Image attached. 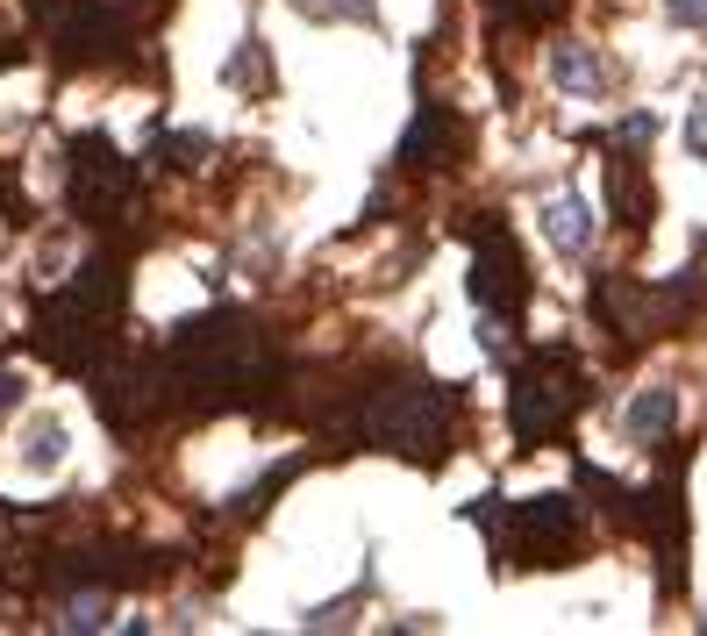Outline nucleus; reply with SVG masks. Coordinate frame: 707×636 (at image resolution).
<instances>
[{"mask_svg": "<svg viewBox=\"0 0 707 636\" xmlns=\"http://www.w3.org/2000/svg\"><path fill=\"white\" fill-rule=\"evenodd\" d=\"M65 623H72V629H100V623H108V601H72Z\"/></svg>", "mask_w": 707, "mask_h": 636, "instance_id": "nucleus-15", "label": "nucleus"}, {"mask_svg": "<svg viewBox=\"0 0 707 636\" xmlns=\"http://www.w3.org/2000/svg\"><path fill=\"white\" fill-rule=\"evenodd\" d=\"M550 80H558L571 100H600V86H608V65H600L586 43H558V51H550Z\"/></svg>", "mask_w": 707, "mask_h": 636, "instance_id": "nucleus-8", "label": "nucleus"}, {"mask_svg": "<svg viewBox=\"0 0 707 636\" xmlns=\"http://www.w3.org/2000/svg\"><path fill=\"white\" fill-rule=\"evenodd\" d=\"M665 8H672L679 29H707V0H665Z\"/></svg>", "mask_w": 707, "mask_h": 636, "instance_id": "nucleus-16", "label": "nucleus"}, {"mask_svg": "<svg viewBox=\"0 0 707 636\" xmlns=\"http://www.w3.org/2000/svg\"><path fill=\"white\" fill-rule=\"evenodd\" d=\"M72 201H79L86 222H108L115 208L129 201V165H122V150H115L108 136L72 144Z\"/></svg>", "mask_w": 707, "mask_h": 636, "instance_id": "nucleus-4", "label": "nucleus"}, {"mask_svg": "<svg viewBox=\"0 0 707 636\" xmlns=\"http://www.w3.org/2000/svg\"><path fill=\"white\" fill-rule=\"evenodd\" d=\"M522 543H529L544 565H565V551H571V537H579V515H571L565 494H536V501H522Z\"/></svg>", "mask_w": 707, "mask_h": 636, "instance_id": "nucleus-6", "label": "nucleus"}, {"mask_svg": "<svg viewBox=\"0 0 707 636\" xmlns=\"http://www.w3.org/2000/svg\"><path fill=\"white\" fill-rule=\"evenodd\" d=\"M571 407H579V372H571V358L544 351V358H536V365L515 380V430H522V436H550Z\"/></svg>", "mask_w": 707, "mask_h": 636, "instance_id": "nucleus-2", "label": "nucleus"}, {"mask_svg": "<svg viewBox=\"0 0 707 636\" xmlns=\"http://www.w3.org/2000/svg\"><path fill=\"white\" fill-rule=\"evenodd\" d=\"M501 8H507V14H550L558 0H501Z\"/></svg>", "mask_w": 707, "mask_h": 636, "instance_id": "nucleus-18", "label": "nucleus"}, {"mask_svg": "<svg viewBox=\"0 0 707 636\" xmlns=\"http://www.w3.org/2000/svg\"><path fill=\"white\" fill-rule=\"evenodd\" d=\"M443 150H450V115L422 108L415 129H408V144H400V158H408V165H443Z\"/></svg>", "mask_w": 707, "mask_h": 636, "instance_id": "nucleus-11", "label": "nucleus"}, {"mask_svg": "<svg viewBox=\"0 0 707 636\" xmlns=\"http://www.w3.org/2000/svg\"><path fill=\"white\" fill-rule=\"evenodd\" d=\"M686 144H694V158H707V100H694V115H686Z\"/></svg>", "mask_w": 707, "mask_h": 636, "instance_id": "nucleus-17", "label": "nucleus"}, {"mask_svg": "<svg viewBox=\"0 0 707 636\" xmlns=\"http://www.w3.org/2000/svg\"><path fill=\"white\" fill-rule=\"evenodd\" d=\"M158 401H164V393H158V372H150V365H122V372L100 380V415H108L115 430H137Z\"/></svg>", "mask_w": 707, "mask_h": 636, "instance_id": "nucleus-7", "label": "nucleus"}, {"mask_svg": "<svg viewBox=\"0 0 707 636\" xmlns=\"http://www.w3.org/2000/svg\"><path fill=\"white\" fill-rule=\"evenodd\" d=\"M43 22H51V43L65 57H108V51H122V36H129V22H122V8L115 0H43Z\"/></svg>", "mask_w": 707, "mask_h": 636, "instance_id": "nucleus-3", "label": "nucleus"}, {"mask_svg": "<svg viewBox=\"0 0 707 636\" xmlns=\"http://www.w3.org/2000/svg\"><path fill=\"white\" fill-rule=\"evenodd\" d=\"M536 222H544V236H550L565 257H586V251H593V208L571 201V193H565V201H550Z\"/></svg>", "mask_w": 707, "mask_h": 636, "instance_id": "nucleus-9", "label": "nucleus"}, {"mask_svg": "<svg viewBox=\"0 0 707 636\" xmlns=\"http://www.w3.org/2000/svg\"><path fill=\"white\" fill-rule=\"evenodd\" d=\"M300 14H372V0H293Z\"/></svg>", "mask_w": 707, "mask_h": 636, "instance_id": "nucleus-14", "label": "nucleus"}, {"mask_svg": "<svg viewBox=\"0 0 707 636\" xmlns=\"http://www.w3.org/2000/svg\"><path fill=\"white\" fill-rule=\"evenodd\" d=\"M365 430H372L379 451L436 458V451L450 444V401H443V386H429V380H400V386H386L379 401H372Z\"/></svg>", "mask_w": 707, "mask_h": 636, "instance_id": "nucleus-1", "label": "nucleus"}, {"mask_svg": "<svg viewBox=\"0 0 707 636\" xmlns=\"http://www.w3.org/2000/svg\"><path fill=\"white\" fill-rule=\"evenodd\" d=\"M22 401V380H14V372H0V407H14Z\"/></svg>", "mask_w": 707, "mask_h": 636, "instance_id": "nucleus-19", "label": "nucleus"}, {"mask_svg": "<svg viewBox=\"0 0 707 636\" xmlns=\"http://www.w3.org/2000/svg\"><path fill=\"white\" fill-rule=\"evenodd\" d=\"M57 458H65V422H51V415H43L36 430H29V451H22V465H29V473H51Z\"/></svg>", "mask_w": 707, "mask_h": 636, "instance_id": "nucleus-12", "label": "nucleus"}, {"mask_svg": "<svg viewBox=\"0 0 707 636\" xmlns=\"http://www.w3.org/2000/svg\"><path fill=\"white\" fill-rule=\"evenodd\" d=\"M672 415H679L672 386H643L636 401H629V444H657V436L672 430Z\"/></svg>", "mask_w": 707, "mask_h": 636, "instance_id": "nucleus-10", "label": "nucleus"}, {"mask_svg": "<svg viewBox=\"0 0 707 636\" xmlns=\"http://www.w3.org/2000/svg\"><path fill=\"white\" fill-rule=\"evenodd\" d=\"M472 294L486 300V308H515L522 300V257H515V236L501 230V222H486L479 230V257H472Z\"/></svg>", "mask_w": 707, "mask_h": 636, "instance_id": "nucleus-5", "label": "nucleus"}, {"mask_svg": "<svg viewBox=\"0 0 707 636\" xmlns=\"http://www.w3.org/2000/svg\"><path fill=\"white\" fill-rule=\"evenodd\" d=\"M229 80H236V86H258V80H265V51H258V36H250V51H236Z\"/></svg>", "mask_w": 707, "mask_h": 636, "instance_id": "nucleus-13", "label": "nucleus"}]
</instances>
